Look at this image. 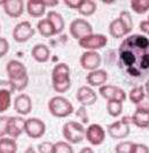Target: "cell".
I'll return each mask as SVG.
<instances>
[{
    "label": "cell",
    "instance_id": "obj_1",
    "mask_svg": "<svg viewBox=\"0 0 149 153\" xmlns=\"http://www.w3.org/2000/svg\"><path fill=\"white\" fill-rule=\"evenodd\" d=\"M118 68L124 76L133 81L149 77V38L134 33L122 42L118 47Z\"/></svg>",
    "mask_w": 149,
    "mask_h": 153
},
{
    "label": "cell",
    "instance_id": "obj_2",
    "mask_svg": "<svg viewBox=\"0 0 149 153\" xmlns=\"http://www.w3.org/2000/svg\"><path fill=\"white\" fill-rule=\"evenodd\" d=\"M6 71L8 83L12 86V91H23L29 84V75L25 66L21 61L10 60L7 63Z\"/></svg>",
    "mask_w": 149,
    "mask_h": 153
},
{
    "label": "cell",
    "instance_id": "obj_3",
    "mask_svg": "<svg viewBox=\"0 0 149 153\" xmlns=\"http://www.w3.org/2000/svg\"><path fill=\"white\" fill-rule=\"evenodd\" d=\"M52 85L53 89L59 93H64L71 88L70 68L67 63L60 62L55 65L52 70Z\"/></svg>",
    "mask_w": 149,
    "mask_h": 153
},
{
    "label": "cell",
    "instance_id": "obj_4",
    "mask_svg": "<svg viewBox=\"0 0 149 153\" xmlns=\"http://www.w3.org/2000/svg\"><path fill=\"white\" fill-rule=\"evenodd\" d=\"M48 111L55 117H67L74 113V105L67 98L55 96L48 101Z\"/></svg>",
    "mask_w": 149,
    "mask_h": 153
},
{
    "label": "cell",
    "instance_id": "obj_5",
    "mask_svg": "<svg viewBox=\"0 0 149 153\" xmlns=\"http://www.w3.org/2000/svg\"><path fill=\"white\" fill-rule=\"evenodd\" d=\"M62 135L69 144H79L85 138V128L80 122L68 121L62 128Z\"/></svg>",
    "mask_w": 149,
    "mask_h": 153
},
{
    "label": "cell",
    "instance_id": "obj_6",
    "mask_svg": "<svg viewBox=\"0 0 149 153\" xmlns=\"http://www.w3.org/2000/svg\"><path fill=\"white\" fill-rule=\"evenodd\" d=\"M131 123H132L131 116H123L122 120L115 121L108 126V135L114 139L126 138L131 132V128H130Z\"/></svg>",
    "mask_w": 149,
    "mask_h": 153
},
{
    "label": "cell",
    "instance_id": "obj_7",
    "mask_svg": "<svg viewBox=\"0 0 149 153\" xmlns=\"http://www.w3.org/2000/svg\"><path fill=\"white\" fill-rule=\"evenodd\" d=\"M69 32L74 39L79 40V39L84 38L86 36L92 35L93 33V27L85 19H74V21L70 23Z\"/></svg>",
    "mask_w": 149,
    "mask_h": 153
},
{
    "label": "cell",
    "instance_id": "obj_8",
    "mask_svg": "<svg viewBox=\"0 0 149 153\" xmlns=\"http://www.w3.org/2000/svg\"><path fill=\"white\" fill-rule=\"evenodd\" d=\"M107 43H108V38L101 33H92L78 40L79 46L87 51H97L100 48H103L107 45Z\"/></svg>",
    "mask_w": 149,
    "mask_h": 153
},
{
    "label": "cell",
    "instance_id": "obj_9",
    "mask_svg": "<svg viewBox=\"0 0 149 153\" xmlns=\"http://www.w3.org/2000/svg\"><path fill=\"white\" fill-rule=\"evenodd\" d=\"M24 132L30 138H33V139L41 138L46 132V124L43 120L38 117H30L28 120H25Z\"/></svg>",
    "mask_w": 149,
    "mask_h": 153
},
{
    "label": "cell",
    "instance_id": "obj_10",
    "mask_svg": "<svg viewBox=\"0 0 149 153\" xmlns=\"http://www.w3.org/2000/svg\"><path fill=\"white\" fill-rule=\"evenodd\" d=\"M99 92H100L101 97H103L104 99H107V101H109V100H116V101L124 102L127 98L126 92L124 91L122 88L117 86V85L104 84L102 86H100Z\"/></svg>",
    "mask_w": 149,
    "mask_h": 153
},
{
    "label": "cell",
    "instance_id": "obj_11",
    "mask_svg": "<svg viewBox=\"0 0 149 153\" xmlns=\"http://www.w3.org/2000/svg\"><path fill=\"white\" fill-rule=\"evenodd\" d=\"M36 33V30L32 28L29 21H22L16 24L13 30V37L17 43H25L30 38H32Z\"/></svg>",
    "mask_w": 149,
    "mask_h": 153
},
{
    "label": "cell",
    "instance_id": "obj_12",
    "mask_svg": "<svg viewBox=\"0 0 149 153\" xmlns=\"http://www.w3.org/2000/svg\"><path fill=\"white\" fill-rule=\"evenodd\" d=\"M85 138L92 145H101L105 139V131L100 124L93 123L85 129Z\"/></svg>",
    "mask_w": 149,
    "mask_h": 153
},
{
    "label": "cell",
    "instance_id": "obj_13",
    "mask_svg": "<svg viewBox=\"0 0 149 153\" xmlns=\"http://www.w3.org/2000/svg\"><path fill=\"white\" fill-rule=\"evenodd\" d=\"M101 61H102L101 55L97 51H86L80 55V59H79V63L82 68L89 70V71L99 69Z\"/></svg>",
    "mask_w": 149,
    "mask_h": 153
},
{
    "label": "cell",
    "instance_id": "obj_14",
    "mask_svg": "<svg viewBox=\"0 0 149 153\" xmlns=\"http://www.w3.org/2000/svg\"><path fill=\"white\" fill-rule=\"evenodd\" d=\"M77 100L79 101V104L82 105L83 107H86V106H92L97 102V92L94 91L91 86L87 85H83L78 89L77 91Z\"/></svg>",
    "mask_w": 149,
    "mask_h": 153
},
{
    "label": "cell",
    "instance_id": "obj_15",
    "mask_svg": "<svg viewBox=\"0 0 149 153\" xmlns=\"http://www.w3.org/2000/svg\"><path fill=\"white\" fill-rule=\"evenodd\" d=\"M24 123H25V120L21 116L8 117L6 134L9 135V137L13 139L17 138L18 136H21V134L24 131Z\"/></svg>",
    "mask_w": 149,
    "mask_h": 153
},
{
    "label": "cell",
    "instance_id": "obj_16",
    "mask_svg": "<svg viewBox=\"0 0 149 153\" xmlns=\"http://www.w3.org/2000/svg\"><path fill=\"white\" fill-rule=\"evenodd\" d=\"M0 5L2 6L5 13L13 19L20 17L24 12V2L22 0H6L0 2Z\"/></svg>",
    "mask_w": 149,
    "mask_h": 153
},
{
    "label": "cell",
    "instance_id": "obj_17",
    "mask_svg": "<svg viewBox=\"0 0 149 153\" xmlns=\"http://www.w3.org/2000/svg\"><path fill=\"white\" fill-rule=\"evenodd\" d=\"M14 109L21 115H28L32 111V101L25 93L18 94L14 100Z\"/></svg>",
    "mask_w": 149,
    "mask_h": 153
},
{
    "label": "cell",
    "instance_id": "obj_18",
    "mask_svg": "<svg viewBox=\"0 0 149 153\" xmlns=\"http://www.w3.org/2000/svg\"><path fill=\"white\" fill-rule=\"evenodd\" d=\"M109 33H110V36L112 38L118 39L125 37L126 35L130 33V31L126 28L125 23L123 22L119 17H117V19L112 20L110 24H109Z\"/></svg>",
    "mask_w": 149,
    "mask_h": 153
},
{
    "label": "cell",
    "instance_id": "obj_19",
    "mask_svg": "<svg viewBox=\"0 0 149 153\" xmlns=\"http://www.w3.org/2000/svg\"><path fill=\"white\" fill-rule=\"evenodd\" d=\"M108 79V73L104 69H97L89 71L86 76V81L91 86H102Z\"/></svg>",
    "mask_w": 149,
    "mask_h": 153
},
{
    "label": "cell",
    "instance_id": "obj_20",
    "mask_svg": "<svg viewBox=\"0 0 149 153\" xmlns=\"http://www.w3.org/2000/svg\"><path fill=\"white\" fill-rule=\"evenodd\" d=\"M31 55L32 58L36 60L37 62H46L49 60V56H51V51L48 48V46L45 45V44H37L32 47L31 50Z\"/></svg>",
    "mask_w": 149,
    "mask_h": 153
},
{
    "label": "cell",
    "instance_id": "obj_21",
    "mask_svg": "<svg viewBox=\"0 0 149 153\" xmlns=\"http://www.w3.org/2000/svg\"><path fill=\"white\" fill-rule=\"evenodd\" d=\"M27 10L32 17H41L46 12L44 0H29L27 2Z\"/></svg>",
    "mask_w": 149,
    "mask_h": 153
},
{
    "label": "cell",
    "instance_id": "obj_22",
    "mask_svg": "<svg viewBox=\"0 0 149 153\" xmlns=\"http://www.w3.org/2000/svg\"><path fill=\"white\" fill-rule=\"evenodd\" d=\"M131 120H132V123L138 128H141V129L149 128V112L135 109L133 115L131 116Z\"/></svg>",
    "mask_w": 149,
    "mask_h": 153
},
{
    "label": "cell",
    "instance_id": "obj_23",
    "mask_svg": "<svg viewBox=\"0 0 149 153\" xmlns=\"http://www.w3.org/2000/svg\"><path fill=\"white\" fill-rule=\"evenodd\" d=\"M47 19L52 22L53 27H54V29H55V35H60L62 31L64 30L66 22H64L63 16L61 15L60 13L55 12V10H49V12L47 13Z\"/></svg>",
    "mask_w": 149,
    "mask_h": 153
},
{
    "label": "cell",
    "instance_id": "obj_24",
    "mask_svg": "<svg viewBox=\"0 0 149 153\" xmlns=\"http://www.w3.org/2000/svg\"><path fill=\"white\" fill-rule=\"evenodd\" d=\"M37 30L43 37H52L55 35V29L48 19H40L38 21Z\"/></svg>",
    "mask_w": 149,
    "mask_h": 153
},
{
    "label": "cell",
    "instance_id": "obj_25",
    "mask_svg": "<svg viewBox=\"0 0 149 153\" xmlns=\"http://www.w3.org/2000/svg\"><path fill=\"white\" fill-rule=\"evenodd\" d=\"M17 144L13 138H0V153H16Z\"/></svg>",
    "mask_w": 149,
    "mask_h": 153
},
{
    "label": "cell",
    "instance_id": "obj_26",
    "mask_svg": "<svg viewBox=\"0 0 149 153\" xmlns=\"http://www.w3.org/2000/svg\"><path fill=\"white\" fill-rule=\"evenodd\" d=\"M145 96H146V91H145L143 85H136V86H134L133 89L130 91V93H128V99H130V101L132 104L138 105L143 99Z\"/></svg>",
    "mask_w": 149,
    "mask_h": 153
},
{
    "label": "cell",
    "instance_id": "obj_27",
    "mask_svg": "<svg viewBox=\"0 0 149 153\" xmlns=\"http://www.w3.org/2000/svg\"><path fill=\"white\" fill-rule=\"evenodd\" d=\"M97 10V2L93 0H83L80 7L78 8V13L83 16L93 15Z\"/></svg>",
    "mask_w": 149,
    "mask_h": 153
},
{
    "label": "cell",
    "instance_id": "obj_28",
    "mask_svg": "<svg viewBox=\"0 0 149 153\" xmlns=\"http://www.w3.org/2000/svg\"><path fill=\"white\" fill-rule=\"evenodd\" d=\"M12 91L6 89H0V113L6 112L10 107Z\"/></svg>",
    "mask_w": 149,
    "mask_h": 153
},
{
    "label": "cell",
    "instance_id": "obj_29",
    "mask_svg": "<svg viewBox=\"0 0 149 153\" xmlns=\"http://www.w3.org/2000/svg\"><path fill=\"white\" fill-rule=\"evenodd\" d=\"M107 111L110 116L117 117L123 113V102L116 100H109L107 101Z\"/></svg>",
    "mask_w": 149,
    "mask_h": 153
},
{
    "label": "cell",
    "instance_id": "obj_30",
    "mask_svg": "<svg viewBox=\"0 0 149 153\" xmlns=\"http://www.w3.org/2000/svg\"><path fill=\"white\" fill-rule=\"evenodd\" d=\"M130 6L136 14H145L149 10V0H131Z\"/></svg>",
    "mask_w": 149,
    "mask_h": 153
},
{
    "label": "cell",
    "instance_id": "obj_31",
    "mask_svg": "<svg viewBox=\"0 0 149 153\" xmlns=\"http://www.w3.org/2000/svg\"><path fill=\"white\" fill-rule=\"evenodd\" d=\"M52 153H74L71 144L64 140H59L52 146Z\"/></svg>",
    "mask_w": 149,
    "mask_h": 153
},
{
    "label": "cell",
    "instance_id": "obj_32",
    "mask_svg": "<svg viewBox=\"0 0 149 153\" xmlns=\"http://www.w3.org/2000/svg\"><path fill=\"white\" fill-rule=\"evenodd\" d=\"M119 19L125 23L126 28L128 29V31L131 32L132 29H133L134 24H133V20H132V15L130 14V12H127V10H122L120 14H119Z\"/></svg>",
    "mask_w": 149,
    "mask_h": 153
},
{
    "label": "cell",
    "instance_id": "obj_33",
    "mask_svg": "<svg viewBox=\"0 0 149 153\" xmlns=\"http://www.w3.org/2000/svg\"><path fill=\"white\" fill-rule=\"evenodd\" d=\"M132 144H133V142H131V140H123V142H120L119 144L116 145L115 152L116 153H130L131 147H132Z\"/></svg>",
    "mask_w": 149,
    "mask_h": 153
},
{
    "label": "cell",
    "instance_id": "obj_34",
    "mask_svg": "<svg viewBox=\"0 0 149 153\" xmlns=\"http://www.w3.org/2000/svg\"><path fill=\"white\" fill-rule=\"evenodd\" d=\"M130 153H149V147L142 143H134L132 144Z\"/></svg>",
    "mask_w": 149,
    "mask_h": 153
},
{
    "label": "cell",
    "instance_id": "obj_35",
    "mask_svg": "<svg viewBox=\"0 0 149 153\" xmlns=\"http://www.w3.org/2000/svg\"><path fill=\"white\" fill-rule=\"evenodd\" d=\"M9 51V43L6 38L0 37V59L4 58Z\"/></svg>",
    "mask_w": 149,
    "mask_h": 153
},
{
    "label": "cell",
    "instance_id": "obj_36",
    "mask_svg": "<svg viewBox=\"0 0 149 153\" xmlns=\"http://www.w3.org/2000/svg\"><path fill=\"white\" fill-rule=\"evenodd\" d=\"M136 106V109L138 111H143V112H149V96H145L143 99L138 104L135 105Z\"/></svg>",
    "mask_w": 149,
    "mask_h": 153
},
{
    "label": "cell",
    "instance_id": "obj_37",
    "mask_svg": "<svg viewBox=\"0 0 149 153\" xmlns=\"http://www.w3.org/2000/svg\"><path fill=\"white\" fill-rule=\"evenodd\" d=\"M53 143L51 142H43L38 145V152L39 153H52Z\"/></svg>",
    "mask_w": 149,
    "mask_h": 153
},
{
    "label": "cell",
    "instance_id": "obj_38",
    "mask_svg": "<svg viewBox=\"0 0 149 153\" xmlns=\"http://www.w3.org/2000/svg\"><path fill=\"white\" fill-rule=\"evenodd\" d=\"M8 116H0V138L5 137L6 134V128H7Z\"/></svg>",
    "mask_w": 149,
    "mask_h": 153
},
{
    "label": "cell",
    "instance_id": "obj_39",
    "mask_svg": "<svg viewBox=\"0 0 149 153\" xmlns=\"http://www.w3.org/2000/svg\"><path fill=\"white\" fill-rule=\"evenodd\" d=\"M83 0H64V5L71 9H77L80 7Z\"/></svg>",
    "mask_w": 149,
    "mask_h": 153
},
{
    "label": "cell",
    "instance_id": "obj_40",
    "mask_svg": "<svg viewBox=\"0 0 149 153\" xmlns=\"http://www.w3.org/2000/svg\"><path fill=\"white\" fill-rule=\"evenodd\" d=\"M77 116L78 117H80L82 119L83 123H87L89 122V115H87V113H86V109H85V107H83V106H80V107L78 108V111H77Z\"/></svg>",
    "mask_w": 149,
    "mask_h": 153
},
{
    "label": "cell",
    "instance_id": "obj_41",
    "mask_svg": "<svg viewBox=\"0 0 149 153\" xmlns=\"http://www.w3.org/2000/svg\"><path fill=\"white\" fill-rule=\"evenodd\" d=\"M140 30H141L142 33H145L146 36H149V21L148 20H143L140 22V25H139Z\"/></svg>",
    "mask_w": 149,
    "mask_h": 153
},
{
    "label": "cell",
    "instance_id": "obj_42",
    "mask_svg": "<svg viewBox=\"0 0 149 153\" xmlns=\"http://www.w3.org/2000/svg\"><path fill=\"white\" fill-rule=\"evenodd\" d=\"M44 4H45V6H46V8L47 7H55V6H58L59 5V1L58 0H53V1H45L44 0Z\"/></svg>",
    "mask_w": 149,
    "mask_h": 153
},
{
    "label": "cell",
    "instance_id": "obj_43",
    "mask_svg": "<svg viewBox=\"0 0 149 153\" xmlns=\"http://www.w3.org/2000/svg\"><path fill=\"white\" fill-rule=\"evenodd\" d=\"M79 153H95L93 151L92 147H83L82 150L79 151Z\"/></svg>",
    "mask_w": 149,
    "mask_h": 153
},
{
    "label": "cell",
    "instance_id": "obj_44",
    "mask_svg": "<svg viewBox=\"0 0 149 153\" xmlns=\"http://www.w3.org/2000/svg\"><path fill=\"white\" fill-rule=\"evenodd\" d=\"M143 88H145V91H146V94L149 96V78L146 81V83L143 85Z\"/></svg>",
    "mask_w": 149,
    "mask_h": 153
},
{
    "label": "cell",
    "instance_id": "obj_45",
    "mask_svg": "<svg viewBox=\"0 0 149 153\" xmlns=\"http://www.w3.org/2000/svg\"><path fill=\"white\" fill-rule=\"evenodd\" d=\"M24 153H37V152L35 151V149H33L32 146H29V147H28V149L24 151Z\"/></svg>",
    "mask_w": 149,
    "mask_h": 153
},
{
    "label": "cell",
    "instance_id": "obj_46",
    "mask_svg": "<svg viewBox=\"0 0 149 153\" xmlns=\"http://www.w3.org/2000/svg\"><path fill=\"white\" fill-rule=\"evenodd\" d=\"M148 21H149V15H148Z\"/></svg>",
    "mask_w": 149,
    "mask_h": 153
}]
</instances>
